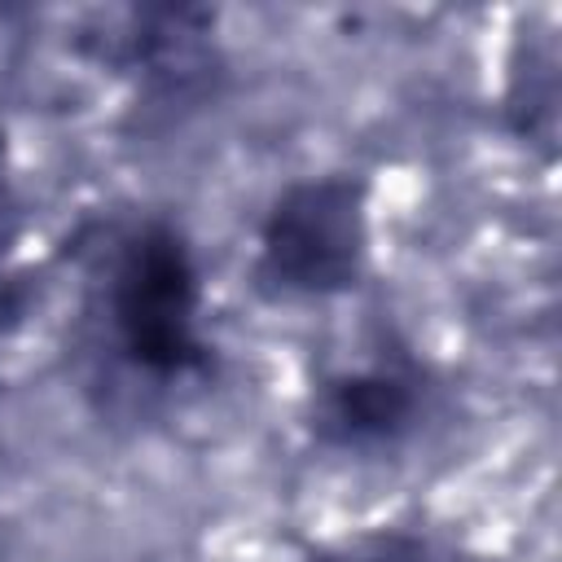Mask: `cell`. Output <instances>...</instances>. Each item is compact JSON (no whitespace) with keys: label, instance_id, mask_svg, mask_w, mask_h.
<instances>
[{"label":"cell","instance_id":"1","mask_svg":"<svg viewBox=\"0 0 562 562\" xmlns=\"http://www.w3.org/2000/svg\"><path fill=\"white\" fill-rule=\"evenodd\" d=\"M369 263V193L351 176H312L277 193L259 224V272L294 299L351 290Z\"/></svg>","mask_w":562,"mask_h":562},{"label":"cell","instance_id":"2","mask_svg":"<svg viewBox=\"0 0 562 562\" xmlns=\"http://www.w3.org/2000/svg\"><path fill=\"white\" fill-rule=\"evenodd\" d=\"M110 312L119 342L136 364L171 373L198 356L202 285L193 255L171 228H145L132 237L114 268Z\"/></svg>","mask_w":562,"mask_h":562},{"label":"cell","instance_id":"3","mask_svg":"<svg viewBox=\"0 0 562 562\" xmlns=\"http://www.w3.org/2000/svg\"><path fill=\"white\" fill-rule=\"evenodd\" d=\"M426 408V386L404 364H360L347 373H334L316 391V435L334 448H391L400 443Z\"/></svg>","mask_w":562,"mask_h":562},{"label":"cell","instance_id":"4","mask_svg":"<svg viewBox=\"0 0 562 562\" xmlns=\"http://www.w3.org/2000/svg\"><path fill=\"white\" fill-rule=\"evenodd\" d=\"M338 562H426V549L417 540L378 536V540H364L360 549H351V558H338Z\"/></svg>","mask_w":562,"mask_h":562}]
</instances>
